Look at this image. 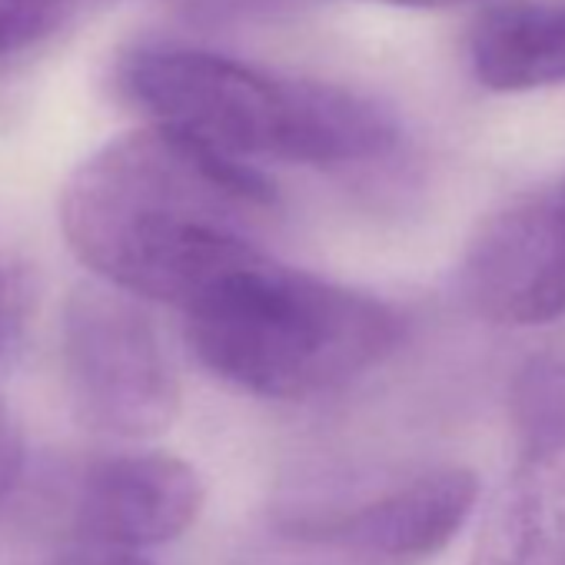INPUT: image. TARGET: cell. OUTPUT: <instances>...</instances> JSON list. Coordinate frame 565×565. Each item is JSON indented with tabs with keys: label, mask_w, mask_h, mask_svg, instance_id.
<instances>
[{
	"label": "cell",
	"mask_w": 565,
	"mask_h": 565,
	"mask_svg": "<svg viewBox=\"0 0 565 565\" xmlns=\"http://www.w3.org/2000/svg\"><path fill=\"white\" fill-rule=\"evenodd\" d=\"M282 206L253 163L163 127L94 150L61 193V230L97 279L183 310L223 273L269 253Z\"/></svg>",
	"instance_id": "cell-1"
},
{
	"label": "cell",
	"mask_w": 565,
	"mask_h": 565,
	"mask_svg": "<svg viewBox=\"0 0 565 565\" xmlns=\"http://www.w3.org/2000/svg\"><path fill=\"white\" fill-rule=\"evenodd\" d=\"M114 87L147 124L253 167L279 160L347 170L376 163L399 143L396 120L356 90L282 77L186 44L127 51Z\"/></svg>",
	"instance_id": "cell-2"
},
{
	"label": "cell",
	"mask_w": 565,
	"mask_h": 565,
	"mask_svg": "<svg viewBox=\"0 0 565 565\" xmlns=\"http://www.w3.org/2000/svg\"><path fill=\"white\" fill-rule=\"evenodd\" d=\"M193 356L226 386L276 403L337 393L403 343V317L380 297L276 263L223 273L183 310Z\"/></svg>",
	"instance_id": "cell-3"
},
{
	"label": "cell",
	"mask_w": 565,
	"mask_h": 565,
	"mask_svg": "<svg viewBox=\"0 0 565 565\" xmlns=\"http://www.w3.org/2000/svg\"><path fill=\"white\" fill-rule=\"evenodd\" d=\"M479 502L469 469L439 466L363 495L282 502L239 535L233 565H426Z\"/></svg>",
	"instance_id": "cell-4"
},
{
	"label": "cell",
	"mask_w": 565,
	"mask_h": 565,
	"mask_svg": "<svg viewBox=\"0 0 565 565\" xmlns=\"http://www.w3.org/2000/svg\"><path fill=\"white\" fill-rule=\"evenodd\" d=\"M61 363L77 419L107 439H153L180 413V380L153 320L104 279L67 297Z\"/></svg>",
	"instance_id": "cell-5"
},
{
	"label": "cell",
	"mask_w": 565,
	"mask_h": 565,
	"mask_svg": "<svg viewBox=\"0 0 565 565\" xmlns=\"http://www.w3.org/2000/svg\"><path fill=\"white\" fill-rule=\"evenodd\" d=\"M459 287L495 327H545L565 317V177L479 223Z\"/></svg>",
	"instance_id": "cell-6"
},
{
	"label": "cell",
	"mask_w": 565,
	"mask_h": 565,
	"mask_svg": "<svg viewBox=\"0 0 565 565\" xmlns=\"http://www.w3.org/2000/svg\"><path fill=\"white\" fill-rule=\"evenodd\" d=\"M203 479L170 452L127 449L84 466L71 499L77 542L153 548L180 539L203 509Z\"/></svg>",
	"instance_id": "cell-7"
},
{
	"label": "cell",
	"mask_w": 565,
	"mask_h": 565,
	"mask_svg": "<svg viewBox=\"0 0 565 565\" xmlns=\"http://www.w3.org/2000/svg\"><path fill=\"white\" fill-rule=\"evenodd\" d=\"M469 565H565V399L548 393L532 403L522 452Z\"/></svg>",
	"instance_id": "cell-8"
},
{
	"label": "cell",
	"mask_w": 565,
	"mask_h": 565,
	"mask_svg": "<svg viewBox=\"0 0 565 565\" xmlns=\"http://www.w3.org/2000/svg\"><path fill=\"white\" fill-rule=\"evenodd\" d=\"M469 67L492 94L565 87V0H489L469 31Z\"/></svg>",
	"instance_id": "cell-9"
},
{
	"label": "cell",
	"mask_w": 565,
	"mask_h": 565,
	"mask_svg": "<svg viewBox=\"0 0 565 565\" xmlns=\"http://www.w3.org/2000/svg\"><path fill=\"white\" fill-rule=\"evenodd\" d=\"M67 14V0H0V57L31 51L51 38Z\"/></svg>",
	"instance_id": "cell-10"
},
{
	"label": "cell",
	"mask_w": 565,
	"mask_h": 565,
	"mask_svg": "<svg viewBox=\"0 0 565 565\" xmlns=\"http://www.w3.org/2000/svg\"><path fill=\"white\" fill-rule=\"evenodd\" d=\"M24 303H28L24 273L4 249H0V356L8 353V347L24 320Z\"/></svg>",
	"instance_id": "cell-11"
},
{
	"label": "cell",
	"mask_w": 565,
	"mask_h": 565,
	"mask_svg": "<svg viewBox=\"0 0 565 565\" xmlns=\"http://www.w3.org/2000/svg\"><path fill=\"white\" fill-rule=\"evenodd\" d=\"M24 466H28L24 436L14 423V416L0 406V509H4L11 502V495L18 492V486L24 479Z\"/></svg>",
	"instance_id": "cell-12"
},
{
	"label": "cell",
	"mask_w": 565,
	"mask_h": 565,
	"mask_svg": "<svg viewBox=\"0 0 565 565\" xmlns=\"http://www.w3.org/2000/svg\"><path fill=\"white\" fill-rule=\"evenodd\" d=\"M44 565H157L140 548L120 545H97V542H74L71 548L57 552Z\"/></svg>",
	"instance_id": "cell-13"
},
{
	"label": "cell",
	"mask_w": 565,
	"mask_h": 565,
	"mask_svg": "<svg viewBox=\"0 0 565 565\" xmlns=\"http://www.w3.org/2000/svg\"><path fill=\"white\" fill-rule=\"evenodd\" d=\"M376 4L413 8V11H452V8H466V4H489V0H376Z\"/></svg>",
	"instance_id": "cell-14"
},
{
	"label": "cell",
	"mask_w": 565,
	"mask_h": 565,
	"mask_svg": "<svg viewBox=\"0 0 565 565\" xmlns=\"http://www.w3.org/2000/svg\"><path fill=\"white\" fill-rule=\"evenodd\" d=\"M67 4H71V8H74V4H84V0H67Z\"/></svg>",
	"instance_id": "cell-15"
}]
</instances>
